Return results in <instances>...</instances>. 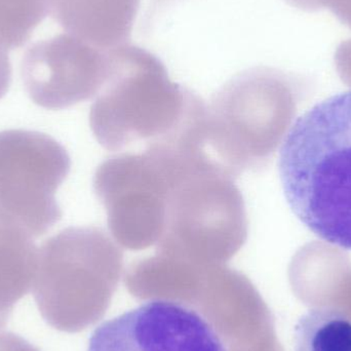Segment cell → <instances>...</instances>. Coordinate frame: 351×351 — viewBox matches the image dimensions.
<instances>
[{"instance_id":"1","label":"cell","mask_w":351,"mask_h":351,"mask_svg":"<svg viewBox=\"0 0 351 351\" xmlns=\"http://www.w3.org/2000/svg\"><path fill=\"white\" fill-rule=\"evenodd\" d=\"M278 168L297 218L325 243L351 250V90L322 101L293 123Z\"/></svg>"},{"instance_id":"2","label":"cell","mask_w":351,"mask_h":351,"mask_svg":"<svg viewBox=\"0 0 351 351\" xmlns=\"http://www.w3.org/2000/svg\"><path fill=\"white\" fill-rule=\"evenodd\" d=\"M109 56L110 74L90 112V129L103 148L177 145L199 131L206 103L171 80L154 53L127 43L109 49Z\"/></svg>"},{"instance_id":"3","label":"cell","mask_w":351,"mask_h":351,"mask_svg":"<svg viewBox=\"0 0 351 351\" xmlns=\"http://www.w3.org/2000/svg\"><path fill=\"white\" fill-rule=\"evenodd\" d=\"M300 98V82L286 72L255 67L237 74L206 106V154L233 178L263 168L292 127Z\"/></svg>"},{"instance_id":"4","label":"cell","mask_w":351,"mask_h":351,"mask_svg":"<svg viewBox=\"0 0 351 351\" xmlns=\"http://www.w3.org/2000/svg\"><path fill=\"white\" fill-rule=\"evenodd\" d=\"M234 178L206 156L190 160L176 180L158 245L175 259L219 261L247 239V218Z\"/></svg>"},{"instance_id":"5","label":"cell","mask_w":351,"mask_h":351,"mask_svg":"<svg viewBox=\"0 0 351 351\" xmlns=\"http://www.w3.org/2000/svg\"><path fill=\"white\" fill-rule=\"evenodd\" d=\"M190 156L189 150L160 146L111 156L98 167L94 189L117 243L140 251L158 243L171 191Z\"/></svg>"},{"instance_id":"6","label":"cell","mask_w":351,"mask_h":351,"mask_svg":"<svg viewBox=\"0 0 351 351\" xmlns=\"http://www.w3.org/2000/svg\"><path fill=\"white\" fill-rule=\"evenodd\" d=\"M71 168L65 148L53 138L24 130L0 133V208L33 237L62 219L55 195Z\"/></svg>"},{"instance_id":"7","label":"cell","mask_w":351,"mask_h":351,"mask_svg":"<svg viewBox=\"0 0 351 351\" xmlns=\"http://www.w3.org/2000/svg\"><path fill=\"white\" fill-rule=\"evenodd\" d=\"M123 255L103 229L70 227L47 239L38 251L33 293L39 313L56 329H68L80 290L114 272Z\"/></svg>"},{"instance_id":"8","label":"cell","mask_w":351,"mask_h":351,"mask_svg":"<svg viewBox=\"0 0 351 351\" xmlns=\"http://www.w3.org/2000/svg\"><path fill=\"white\" fill-rule=\"evenodd\" d=\"M110 67L109 49L62 33L33 43L23 56L21 74L35 104L64 109L98 96Z\"/></svg>"},{"instance_id":"9","label":"cell","mask_w":351,"mask_h":351,"mask_svg":"<svg viewBox=\"0 0 351 351\" xmlns=\"http://www.w3.org/2000/svg\"><path fill=\"white\" fill-rule=\"evenodd\" d=\"M88 351H227L208 319L177 301L156 299L101 324Z\"/></svg>"},{"instance_id":"10","label":"cell","mask_w":351,"mask_h":351,"mask_svg":"<svg viewBox=\"0 0 351 351\" xmlns=\"http://www.w3.org/2000/svg\"><path fill=\"white\" fill-rule=\"evenodd\" d=\"M49 14L74 35L108 51L127 45L141 0H47Z\"/></svg>"},{"instance_id":"11","label":"cell","mask_w":351,"mask_h":351,"mask_svg":"<svg viewBox=\"0 0 351 351\" xmlns=\"http://www.w3.org/2000/svg\"><path fill=\"white\" fill-rule=\"evenodd\" d=\"M33 235L12 215L0 208V313L10 315L30 291L38 251Z\"/></svg>"},{"instance_id":"12","label":"cell","mask_w":351,"mask_h":351,"mask_svg":"<svg viewBox=\"0 0 351 351\" xmlns=\"http://www.w3.org/2000/svg\"><path fill=\"white\" fill-rule=\"evenodd\" d=\"M294 351H351V319L332 306L307 311L295 326Z\"/></svg>"},{"instance_id":"13","label":"cell","mask_w":351,"mask_h":351,"mask_svg":"<svg viewBox=\"0 0 351 351\" xmlns=\"http://www.w3.org/2000/svg\"><path fill=\"white\" fill-rule=\"evenodd\" d=\"M49 14L47 0H0V43L23 47Z\"/></svg>"},{"instance_id":"14","label":"cell","mask_w":351,"mask_h":351,"mask_svg":"<svg viewBox=\"0 0 351 351\" xmlns=\"http://www.w3.org/2000/svg\"><path fill=\"white\" fill-rule=\"evenodd\" d=\"M0 351H40L14 333H0Z\"/></svg>"},{"instance_id":"15","label":"cell","mask_w":351,"mask_h":351,"mask_svg":"<svg viewBox=\"0 0 351 351\" xmlns=\"http://www.w3.org/2000/svg\"><path fill=\"white\" fill-rule=\"evenodd\" d=\"M8 49L0 43V99L8 93L12 84V65H10Z\"/></svg>"},{"instance_id":"16","label":"cell","mask_w":351,"mask_h":351,"mask_svg":"<svg viewBox=\"0 0 351 351\" xmlns=\"http://www.w3.org/2000/svg\"><path fill=\"white\" fill-rule=\"evenodd\" d=\"M8 317H10V315H1V313H0V333H1L2 330H3V328L5 327L6 324H8Z\"/></svg>"}]
</instances>
